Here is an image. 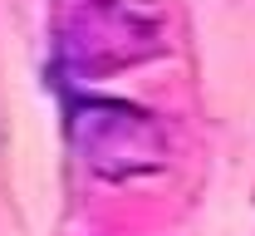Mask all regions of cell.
Here are the masks:
<instances>
[{
	"mask_svg": "<svg viewBox=\"0 0 255 236\" xmlns=\"http://www.w3.org/2000/svg\"><path fill=\"white\" fill-rule=\"evenodd\" d=\"M79 143H84V163L103 177H137L167 163L162 128L128 103H89L79 118Z\"/></svg>",
	"mask_w": 255,
	"mask_h": 236,
	"instance_id": "obj_2",
	"label": "cell"
},
{
	"mask_svg": "<svg viewBox=\"0 0 255 236\" xmlns=\"http://www.w3.org/2000/svg\"><path fill=\"white\" fill-rule=\"evenodd\" d=\"M162 44V20L152 0H89V10L69 25L64 54L84 74L123 69L147 59Z\"/></svg>",
	"mask_w": 255,
	"mask_h": 236,
	"instance_id": "obj_1",
	"label": "cell"
}]
</instances>
